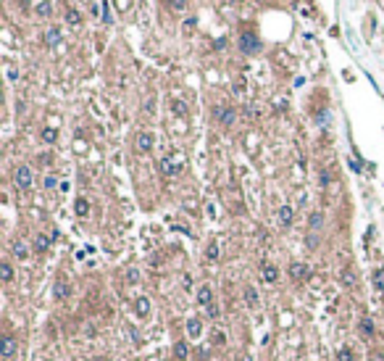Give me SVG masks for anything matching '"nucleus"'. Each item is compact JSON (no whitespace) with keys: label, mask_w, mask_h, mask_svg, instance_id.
<instances>
[{"label":"nucleus","mask_w":384,"mask_h":361,"mask_svg":"<svg viewBox=\"0 0 384 361\" xmlns=\"http://www.w3.org/2000/svg\"><path fill=\"white\" fill-rule=\"evenodd\" d=\"M237 48H240L245 56H256V53H260V48H263V42H260V37L256 32L245 29V32H240V37H237Z\"/></svg>","instance_id":"1"},{"label":"nucleus","mask_w":384,"mask_h":361,"mask_svg":"<svg viewBox=\"0 0 384 361\" xmlns=\"http://www.w3.org/2000/svg\"><path fill=\"white\" fill-rule=\"evenodd\" d=\"M213 119H216L221 127H232L237 121V111L232 106H216V108H213Z\"/></svg>","instance_id":"2"},{"label":"nucleus","mask_w":384,"mask_h":361,"mask_svg":"<svg viewBox=\"0 0 384 361\" xmlns=\"http://www.w3.org/2000/svg\"><path fill=\"white\" fill-rule=\"evenodd\" d=\"M16 351H19V340L11 332H5L3 337H0V356H3L5 361H11L13 356H16Z\"/></svg>","instance_id":"3"},{"label":"nucleus","mask_w":384,"mask_h":361,"mask_svg":"<svg viewBox=\"0 0 384 361\" xmlns=\"http://www.w3.org/2000/svg\"><path fill=\"white\" fill-rule=\"evenodd\" d=\"M32 180H34L32 169H29L27 164H21L16 172H13V185H16L19 190H29V187H32Z\"/></svg>","instance_id":"4"},{"label":"nucleus","mask_w":384,"mask_h":361,"mask_svg":"<svg viewBox=\"0 0 384 361\" xmlns=\"http://www.w3.org/2000/svg\"><path fill=\"white\" fill-rule=\"evenodd\" d=\"M289 277L297 280V282L311 280V266L308 264H300V261H292V264H289Z\"/></svg>","instance_id":"5"},{"label":"nucleus","mask_w":384,"mask_h":361,"mask_svg":"<svg viewBox=\"0 0 384 361\" xmlns=\"http://www.w3.org/2000/svg\"><path fill=\"white\" fill-rule=\"evenodd\" d=\"M68 295H71V285H68V280L58 277L56 285H53V298H56V301H66Z\"/></svg>","instance_id":"6"},{"label":"nucleus","mask_w":384,"mask_h":361,"mask_svg":"<svg viewBox=\"0 0 384 361\" xmlns=\"http://www.w3.org/2000/svg\"><path fill=\"white\" fill-rule=\"evenodd\" d=\"M153 145H156L153 132H140V135H137V150H140V153H150Z\"/></svg>","instance_id":"7"},{"label":"nucleus","mask_w":384,"mask_h":361,"mask_svg":"<svg viewBox=\"0 0 384 361\" xmlns=\"http://www.w3.org/2000/svg\"><path fill=\"white\" fill-rule=\"evenodd\" d=\"M276 219H279L282 227H289V224H292V219H295V209H292V206H279Z\"/></svg>","instance_id":"8"},{"label":"nucleus","mask_w":384,"mask_h":361,"mask_svg":"<svg viewBox=\"0 0 384 361\" xmlns=\"http://www.w3.org/2000/svg\"><path fill=\"white\" fill-rule=\"evenodd\" d=\"M197 303H200L203 309H208L211 303H216V301H213V290H211V285H200V288H197Z\"/></svg>","instance_id":"9"},{"label":"nucleus","mask_w":384,"mask_h":361,"mask_svg":"<svg viewBox=\"0 0 384 361\" xmlns=\"http://www.w3.org/2000/svg\"><path fill=\"white\" fill-rule=\"evenodd\" d=\"M260 277H263L266 285H274V282L279 280V269H276L274 264H263L260 266Z\"/></svg>","instance_id":"10"},{"label":"nucleus","mask_w":384,"mask_h":361,"mask_svg":"<svg viewBox=\"0 0 384 361\" xmlns=\"http://www.w3.org/2000/svg\"><path fill=\"white\" fill-rule=\"evenodd\" d=\"M184 329H187V335L195 340V337H200L203 335V322L197 319V317H190L187 319V325H184Z\"/></svg>","instance_id":"11"},{"label":"nucleus","mask_w":384,"mask_h":361,"mask_svg":"<svg viewBox=\"0 0 384 361\" xmlns=\"http://www.w3.org/2000/svg\"><path fill=\"white\" fill-rule=\"evenodd\" d=\"M11 253H13V258L24 261V258L29 256V248H27L24 240H13V243H11Z\"/></svg>","instance_id":"12"},{"label":"nucleus","mask_w":384,"mask_h":361,"mask_svg":"<svg viewBox=\"0 0 384 361\" xmlns=\"http://www.w3.org/2000/svg\"><path fill=\"white\" fill-rule=\"evenodd\" d=\"M134 311H137V317H148V314H150V298L148 295H140V298H137V301H134Z\"/></svg>","instance_id":"13"},{"label":"nucleus","mask_w":384,"mask_h":361,"mask_svg":"<svg viewBox=\"0 0 384 361\" xmlns=\"http://www.w3.org/2000/svg\"><path fill=\"white\" fill-rule=\"evenodd\" d=\"M160 172H163L166 177H174V174H179V172H182V166H179V164H174L171 158H160Z\"/></svg>","instance_id":"14"},{"label":"nucleus","mask_w":384,"mask_h":361,"mask_svg":"<svg viewBox=\"0 0 384 361\" xmlns=\"http://www.w3.org/2000/svg\"><path fill=\"white\" fill-rule=\"evenodd\" d=\"M74 214H76V217H87V214H90V201L84 195H79L74 201Z\"/></svg>","instance_id":"15"},{"label":"nucleus","mask_w":384,"mask_h":361,"mask_svg":"<svg viewBox=\"0 0 384 361\" xmlns=\"http://www.w3.org/2000/svg\"><path fill=\"white\" fill-rule=\"evenodd\" d=\"M58 42H61V29L58 27L48 29V32H45V45H48V48H56Z\"/></svg>","instance_id":"16"},{"label":"nucleus","mask_w":384,"mask_h":361,"mask_svg":"<svg viewBox=\"0 0 384 361\" xmlns=\"http://www.w3.org/2000/svg\"><path fill=\"white\" fill-rule=\"evenodd\" d=\"M50 243H53V237H48V235L40 232V235L34 237V251H37V253H45V251L50 248Z\"/></svg>","instance_id":"17"},{"label":"nucleus","mask_w":384,"mask_h":361,"mask_svg":"<svg viewBox=\"0 0 384 361\" xmlns=\"http://www.w3.org/2000/svg\"><path fill=\"white\" fill-rule=\"evenodd\" d=\"M187 356H190V345L184 343V340H179L174 345V359L176 361H187Z\"/></svg>","instance_id":"18"},{"label":"nucleus","mask_w":384,"mask_h":361,"mask_svg":"<svg viewBox=\"0 0 384 361\" xmlns=\"http://www.w3.org/2000/svg\"><path fill=\"white\" fill-rule=\"evenodd\" d=\"M308 227H311V232H313V229H321V227H324V214H321V211H313L311 217H308Z\"/></svg>","instance_id":"19"},{"label":"nucleus","mask_w":384,"mask_h":361,"mask_svg":"<svg viewBox=\"0 0 384 361\" xmlns=\"http://www.w3.org/2000/svg\"><path fill=\"white\" fill-rule=\"evenodd\" d=\"M245 303H248L250 306V309H256V306H258V290L256 288H245Z\"/></svg>","instance_id":"20"},{"label":"nucleus","mask_w":384,"mask_h":361,"mask_svg":"<svg viewBox=\"0 0 384 361\" xmlns=\"http://www.w3.org/2000/svg\"><path fill=\"white\" fill-rule=\"evenodd\" d=\"M219 243L216 240H211L208 243V248H205V258H208V261H219Z\"/></svg>","instance_id":"21"},{"label":"nucleus","mask_w":384,"mask_h":361,"mask_svg":"<svg viewBox=\"0 0 384 361\" xmlns=\"http://www.w3.org/2000/svg\"><path fill=\"white\" fill-rule=\"evenodd\" d=\"M0 277H3V282H13V266L8 264V261L0 264Z\"/></svg>","instance_id":"22"},{"label":"nucleus","mask_w":384,"mask_h":361,"mask_svg":"<svg viewBox=\"0 0 384 361\" xmlns=\"http://www.w3.org/2000/svg\"><path fill=\"white\" fill-rule=\"evenodd\" d=\"M360 332H363L366 337H371L374 335V319H368V317L360 319Z\"/></svg>","instance_id":"23"},{"label":"nucleus","mask_w":384,"mask_h":361,"mask_svg":"<svg viewBox=\"0 0 384 361\" xmlns=\"http://www.w3.org/2000/svg\"><path fill=\"white\" fill-rule=\"evenodd\" d=\"M374 288L379 290V293H384V266L374 272Z\"/></svg>","instance_id":"24"},{"label":"nucleus","mask_w":384,"mask_h":361,"mask_svg":"<svg viewBox=\"0 0 384 361\" xmlns=\"http://www.w3.org/2000/svg\"><path fill=\"white\" fill-rule=\"evenodd\" d=\"M66 21H68V24H71V27H79L82 24V13L79 11H66Z\"/></svg>","instance_id":"25"},{"label":"nucleus","mask_w":384,"mask_h":361,"mask_svg":"<svg viewBox=\"0 0 384 361\" xmlns=\"http://www.w3.org/2000/svg\"><path fill=\"white\" fill-rule=\"evenodd\" d=\"M42 140H45V143H56V140H58V132H56L53 127H45V129H42Z\"/></svg>","instance_id":"26"},{"label":"nucleus","mask_w":384,"mask_h":361,"mask_svg":"<svg viewBox=\"0 0 384 361\" xmlns=\"http://www.w3.org/2000/svg\"><path fill=\"white\" fill-rule=\"evenodd\" d=\"M166 3H168V8L176 11V13H182L184 8H187V0H166Z\"/></svg>","instance_id":"27"},{"label":"nucleus","mask_w":384,"mask_h":361,"mask_svg":"<svg viewBox=\"0 0 384 361\" xmlns=\"http://www.w3.org/2000/svg\"><path fill=\"white\" fill-rule=\"evenodd\" d=\"M337 361H352L350 348H340V351H337Z\"/></svg>","instance_id":"28"},{"label":"nucleus","mask_w":384,"mask_h":361,"mask_svg":"<svg viewBox=\"0 0 384 361\" xmlns=\"http://www.w3.org/2000/svg\"><path fill=\"white\" fill-rule=\"evenodd\" d=\"M319 243H321V240H319V235H313V232L305 237V245H308L311 251H313V248H319Z\"/></svg>","instance_id":"29"},{"label":"nucleus","mask_w":384,"mask_h":361,"mask_svg":"<svg viewBox=\"0 0 384 361\" xmlns=\"http://www.w3.org/2000/svg\"><path fill=\"white\" fill-rule=\"evenodd\" d=\"M205 314H208L211 319H219V314H221V309H219V303H211L208 309H205Z\"/></svg>","instance_id":"30"},{"label":"nucleus","mask_w":384,"mask_h":361,"mask_svg":"<svg viewBox=\"0 0 384 361\" xmlns=\"http://www.w3.org/2000/svg\"><path fill=\"white\" fill-rule=\"evenodd\" d=\"M127 280L129 282H140V269H134V266L127 269Z\"/></svg>","instance_id":"31"},{"label":"nucleus","mask_w":384,"mask_h":361,"mask_svg":"<svg viewBox=\"0 0 384 361\" xmlns=\"http://www.w3.org/2000/svg\"><path fill=\"white\" fill-rule=\"evenodd\" d=\"M103 21H105V24H113V16H111V8H108V3H103Z\"/></svg>","instance_id":"32"},{"label":"nucleus","mask_w":384,"mask_h":361,"mask_svg":"<svg viewBox=\"0 0 384 361\" xmlns=\"http://www.w3.org/2000/svg\"><path fill=\"white\" fill-rule=\"evenodd\" d=\"M342 282H345V285H352V282H355V280H352V272H350V269H345V272H342Z\"/></svg>","instance_id":"33"},{"label":"nucleus","mask_w":384,"mask_h":361,"mask_svg":"<svg viewBox=\"0 0 384 361\" xmlns=\"http://www.w3.org/2000/svg\"><path fill=\"white\" fill-rule=\"evenodd\" d=\"M213 340H216V345H224L226 343V335L221 332V329H216V332H213Z\"/></svg>","instance_id":"34"},{"label":"nucleus","mask_w":384,"mask_h":361,"mask_svg":"<svg viewBox=\"0 0 384 361\" xmlns=\"http://www.w3.org/2000/svg\"><path fill=\"white\" fill-rule=\"evenodd\" d=\"M37 13H40V16H50V5L48 3H40V5H37Z\"/></svg>","instance_id":"35"},{"label":"nucleus","mask_w":384,"mask_h":361,"mask_svg":"<svg viewBox=\"0 0 384 361\" xmlns=\"http://www.w3.org/2000/svg\"><path fill=\"white\" fill-rule=\"evenodd\" d=\"M56 185H58V180H56V177H48V180H45V187H48V190H53Z\"/></svg>","instance_id":"36"},{"label":"nucleus","mask_w":384,"mask_h":361,"mask_svg":"<svg viewBox=\"0 0 384 361\" xmlns=\"http://www.w3.org/2000/svg\"><path fill=\"white\" fill-rule=\"evenodd\" d=\"M174 111H176V113H179V116H182V113L187 111V108H184V103H174Z\"/></svg>","instance_id":"37"},{"label":"nucleus","mask_w":384,"mask_h":361,"mask_svg":"<svg viewBox=\"0 0 384 361\" xmlns=\"http://www.w3.org/2000/svg\"><path fill=\"white\" fill-rule=\"evenodd\" d=\"M37 164H40V166H42V164L48 166V164H50V156H40V158H37Z\"/></svg>","instance_id":"38"},{"label":"nucleus","mask_w":384,"mask_h":361,"mask_svg":"<svg viewBox=\"0 0 384 361\" xmlns=\"http://www.w3.org/2000/svg\"><path fill=\"white\" fill-rule=\"evenodd\" d=\"M242 361H253V359H250V356H242Z\"/></svg>","instance_id":"39"},{"label":"nucleus","mask_w":384,"mask_h":361,"mask_svg":"<svg viewBox=\"0 0 384 361\" xmlns=\"http://www.w3.org/2000/svg\"><path fill=\"white\" fill-rule=\"evenodd\" d=\"M95 361H105V359H103V356H100V359H95Z\"/></svg>","instance_id":"40"}]
</instances>
